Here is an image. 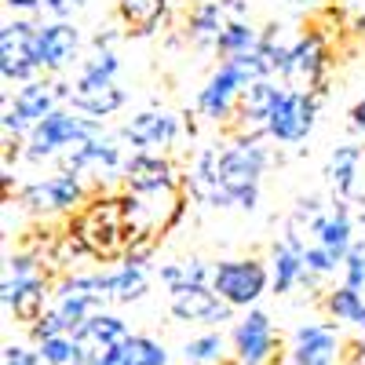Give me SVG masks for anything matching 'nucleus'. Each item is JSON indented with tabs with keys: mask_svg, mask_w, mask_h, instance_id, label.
I'll return each instance as SVG.
<instances>
[{
	"mask_svg": "<svg viewBox=\"0 0 365 365\" xmlns=\"http://www.w3.org/2000/svg\"><path fill=\"white\" fill-rule=\"evenodd\" d=\"M270 270L259 259H223L212 267V289H216L230 307H252L267 292Z\"/></svg>",
	"mask_w": 365,
	"mask_h": 365,
	"instance_id": "7",
	"label": "nucleus"
},
{
	"mask_svg": "<svg viewBox=\"0 0 365 365\" xmlns=\"http://www.w3.org/2000/svg\"><path fill=\"white\" fill-rule=\"evenodd\" d=\"M77 344H81V354H84V365H96L106 351H113L120 340H128L132 332H128V325L120 322L117 314H110V311H99V314H91L77 332Z\"/></svg>",
	"mask_w": 365,
	"mask_h": 365,
	"instance_id": "17",
	"label": "nucleus"
},
{
	"mask_svg": "<svg viewBox=\"0 0 365 365\" xmlns=\"http://www.w3.org/2000/svg\"><path fill=\"white\" fill-rule=\"evenodd\" d=\"M96 365H168V351L150 336H128L106 351Z\"/></svg>",
	"mask_w": 365,
	"mask_h": 365,
	"instance_id": "23",
	"label": "nucleus"
},
{
	"mask_svg": "<svg viewBox=\"0 0 365 365\" xmlns=\"http://www.w3.org/2000/svg\"><path fill=\"white\" fill-rule=\"evenodd\" d=\"M103 135V120L99 117H77V110H63L58 106L55 113H48L41 125L29 132V146H26V158L29 161H44L51 154H63V150L88 143V139H99Z\"/></svg>",
	"mask_w": 365,
	"mask_h": 365,
	"instance_id": "3",
	"label": "nucleus"
},
{
	"mask_svg": "<svg viewBox=\"0 0 365 365\" xmlns=\"http://www.w3.org/2000/svg\"><path fill=\"white\" fill-rule=\"evenodd\" d=\"M344 285L365 289V241H354L347 259H344Z\"/></svg>",
	"mask_w": 365,
	"mask_h": 365,
	"instance_id": "33",
	"label": "nucleus"
},
{
	"mask_svg": "<svg viewBox=\"0 0 365 365\" xmlns=\"http://www.w3.org/2000/svg\"><path fill=\"white\" fill-rule=\"evenodd\" d=\"M175 135H179V120L168 110H143L120 128V139L139 146V154H154V150L172 146Z\"/></svg>",
	"mask_w": 365,
	"mask_h": 365,
	"instance_id": "16",
	"label": "nucleus"
},
{
	"mask_svg": "<svg viewBox=\"0 0 365 365\" xmlns=\"http://www.w3.org/2000/svg\"><path fill=\"white\" fill-rule=\"evenodd\" d=\"M234 358L237 365H270L274 351H278V340H274V325L267 318V311H249L234 329Z\"/></svg>",
	"mask_w": 365,
	"mask_h": 365,
	"instance_id": "11",
	"label": "nucleus"
},
{
	"mask_svg": "<svg viewBox=\"0 0 365 365\" xmlns=\"http://www.w3.org/2000/svg\"><path fill=\"white\" fill-rule=\"evenodd\" d=\"M325 311L336 318V322H347V325H354V329L365 332V296H361V289H351V285L329 289Z\"/></svg>",
	"mask_w": 365,
	"mask_h": 365,
	"instance_id": "26",
	"label": "nucleus"
},
{
	"mask_svg": "<svg viewBox=\"0 0 365 365\" xmlns=\"http://www.w3.org/2000/svg\"><path fill=\"white\" fill-rule=\"evenodd\" d=\"M285 96V84H274L270 77H259L252 84H245L237 99V117H241V128H256L259 135H267V117L270 110L278 106V99Z\"/></svg>",
	"mask_w": 365,
	"mask_h": 365,
	"instance_id": "19",
	"label": "nucleus"
},
{
	"mask_svg": "<svg viewBox=\"0 0 365 365\" xmlns=\"http://www.w3.org/2000/svg\"><path fill=\"white\" fill-rule=\"evenodd\" d=\"M37 354H41L44 365H84V354H81V344H77L73 332L41 340V344H37Z\"/></svg>",
	"mask_w": 365,
	"mask_h": 365,
	"instance_id": "29",
	"label": "nucleus"
},
{
	"mask_svg": "<svg viewBox=\"0 0 365 365\" xmlns=\"http://www.w3.org/2000/svg\"><path fill=\"white\" fill-rule=\"evenodd\" d=\"M44 299H48V278L41 263L29 256V252H15L8 256V274H4V307L26 322L34 325L41 314H44Z\"/></svg>",
	"mask_w": 365,
	"mask_h": 365,
	"instance_id": "5",
	"label": "nucleus"
},
{
	"mask_svg": "<svg viewBox=\"0 0 365 365\" xmlns=\"http://www.w3.org/2000/svg\"><path fill=\"white\" fill-rule=\"evenodd\" d=\"M351 128H354V132H365V99H358V103L351 106Z\"/></svg>",
	"mask_w": 365,
	"mask_h": 365,
	"instance_id": "37",
	"label": "nucleus"
},
{
	"mask_svg": "<svg viewBox=\"0 0 365 365\" xmlns=\"http://www.w3.org/2000/svg\"><path fill=\"white\" fill-rule=\"evenodd\" d=\"M223 29H227V4H223V0H220V4H216V0H208V4H201L190 15V37L201 48H216Z\"/></svg>",
	"mask_w": 365,
	"mask_h": 365,
	"instance_id": "25",
	"label": "nucleus"
},
{
	"mask_svg": "<svg viewBox=\"0 0 365 365\" xmlns=\"http://www.w3.org/2000/svg\"><path fill=\"white\" fill-rule=\"evenodd\" d=\"M70 106L84 117H110L125 106V88L106 77H91V73H77V81L70 84Z\"/></svg>",
	"mask_w": 365,
	"mask_h": 365,
	"instance_id": "14",
	"label": "nucleus"
},
{
	"mask_svg": "<svg viewBox=\"0 0 365 365\" xmlns=\"http://www.w3.org/2000/svg\"><path fill=\"white\" fill-rule=\"evenodd\" d=\"M37 44H41V26H34L29 19L4 22V34H0V73H4V81L29 84L44 73Z\"/></svg>",
	"mask_w": 365,
	"mask_h": 365,
	"instance_id": "6",
	"label": "nucleus"
},
{
	"mask_svg": "<svg viewBox=\"0 0 365 365\" xmlns=\"http://www.w3.org/2000/svg\"><path fill=\"white\" fill-rule=\"evenodd\" d=\"M128 194L150 197V194H175V168L161 154H132L120 168Z\"/></svg>",
	"mask_w": 365,
	"mask_h": 365,
	"instance_id": "13",
	"label": "nucleus"
},
{
	"mask_svg": "<svg viewBox=\"0 0 365 365\" xmlns=\"http://www.w3.org/2000/svg\"><path fill=\"white\" fill-rule=\"evenodd\" d=\"M58 103H70V84L63 81H48V77H37L15 91V99L8 103L4 110V135L19 139V135H29L48 113L58 110Z\"/></svg>",
	"mask_w": 365,
	"mask_h": 365,
	"instance_id": "4",
	"label": "nucleus"
},
{
	"mask_svg": "<svg viewBox=\"0 0 365 365\" xmlns=\"http://www.w3.org/2000/svg\"><path fill=\"white\" fill-rule=\"evenodd\" d=\"M19 205L34 216H51V212H73L84 205V182L77 172H55L48 179H37L19 194Z\"/></svg>",
	"mask_w": 365,
	"mask_h": 365,
	"instance_id": "8",
	"label": "nucleus"
},
{
	"mask_svg": "<svg viewBox=\"0 0 365 365\" xmlns=\"http://www.w3.org/2000/svg\"><path fill=\"white\" fill-rule=\"evenodd\" d=\"M227 351V340H223V332H205V336H194L187 347H182V358H187L190 365H212V361H220Z\"/></svg>",
	"mask_w": 365,
	"mask_h": 365,
	"instance_id": "31",
	"label": "nucleus"
},
{
	"mask_svg": "<svg viewBox=\"0 0 365 365\" xmlns=\"http://www.w3.org/2000/svg\"><path fill=\"white\" fill-rule=\"evenodd\" d=\"M70 234L96 259H125L139 237H146V227L139 223V201L132 197H91L81 205V212L70 223Z\"/></svg>",
	"mask_w": 365,
	"mask_h": 365,
	"instance_id": "1",
	"label": "nucleus"
},
{
	"mask_svg": "<svg viewBox=\"0 0 365 365\" xmlns=\"http://www.w3.org/2000/svg\"><path fill=\"white\" fill-rule=\"evenodd\" d=\"M73 0H44V11H51L55 19H70L73 15Z\"/></svg>",
	"mask_w": 365,
	"mask_h": 365,
	"instance_id": "35",
	"label": "nucleus"
},
{
	"mask_svg": "<svg viewBox=\"0 0 365 365\" xmlns=\"http://www.w3.org/2000/svg\"><path fill=\"white\" fill-rule=\"evenodd\" d=\"M329 66V55H325V41L318 34H303L292 51H289V66H285V88L292 91H311L314 96V88L322 84V73Z\"/></svg>",
	"mask_w": 365,
	"mask_h": 365,
	"instance_id": "12",
	"label": "nucleus"
},
{
	"mask_svg": "<svg viewBox=\"0 0 365 365\" xmlns=\"http://www.w3.org/2000/svg\"><path fill=\"white\" fill-rule=\"evenodd\" d=\"M41 66L44 73H63L81 58V29L70 19H55L48 26H41Z\"/></svg>",
	"mask_w": 365,
	"mask_h": 365,
	"instance_id": "15",
	"label": "nucleus"
},
{
	"mask_svg": "<svg viewBox=\"0 0 365 365\" xmlns=\"http://www.w3.org/2000/svg\"><path fill=\"white\" fill-rule=\"evenodd\" d=\"M314 241L318 245H325L332 256H336L340 263L347 259L351 245H354V227H351V212L344 205L336 208H329V212H318V220H314Z\"/></svg>",
	"mask_w": 365,
	"mask_h": 365,
	"instance_id": "21",
	"label": "nucleus"
},
{
	"mask_svg": "<svg viewBox=\"0 0 365 365\" xmlns=\"http://www.w3.org/2000/svg\"><path fill=\"white\" fill-rule=\"evenodd\" d=\"M314 117H318V96L285 88V96L267 117V135L278 143H303L314 128Z\"/></svg>",
	"mask_w": 365,
	"mask_h": 365,
	"instance_id": "9",
	"label": "nucleus"
},
{
	"mask_svg": "<svg viewBox=\"0 0 365 365\" xmlns=\"http://www.w3.org/2000/svg\"><path fill=\"white\" fill-rule=\"evenodd\" d=\"M303 263H307V278H325V274H332L336 267H344V263L332 256L325 245H318V241L303 249Z\"/></svg>",
	"mask_w": 365,
	"mask_h": 365,
	"instance_id": "32",
	"label": "nucleus"
},
{
	"mask_svg": "<svg viewBox=\"0 0 365 365\" xmlns=\"http://www.w3.org/2000/svg\"><path fill=\"white\" fill-rule=\"evenodd\" d=\"M340 358V336L332 325L307 322L292 336V365H336Z\"/></svg>",
	"mask_w": 365,
	"mask_h": 365,
	"instance_id": "18",
	"label": "nucleus"
},
{
	"mask_svg": "<svg viewBox=\"0 0 365 365\" xmlns=\"http://www.w3.org/2000/svg\"><path fill=\"white\" fill-rule=\"evenodd\" d=\"M117 15L135 34H154L158 22L165 19V0H117Z\"/></svg>",
	"mask_w": 365,
	"mask_h": 365,
	"instance_id": "27",
	"label": "nucleus"
},
{
	"mask_svg": "<svg viewBox=\"0 0 365 365\" xmlns=\"http://www.w3.org/2000/svg\"><path fill=\"white\" fill-rule=\"evenodd\" d=\"M259 34L249 26V22H241V19H234V22H227V29L220 34V44H216V51L223 55V58H245V55H252L256 48H259Z\"/></svg>",
	"mask_w": 365,
	"mask_h": 365,
	"instance_id": "28",
	"label": "nucleus"
},
{
	"mask_svg": "<svg viewBox=\"0 0 365 365\" xmlns=\"http://www.w3.org/2000/svg\"><path fill=\"white\" fill-rule=\"evenodd\" d=\"M361 161H365V150L354 146V143H344L329 154V165H325V179L329 187L336 190L340 197H351L354 187H358V172H361Z\"/></svg>",
	"mask_w": 365,
	"mask_h": 365,
	"instance_id": "22",
	"label": "nucleus"
},
{
	"mask_svg": "<svg viewBox=\"0 0 365 365\" xmlns=\"http://www.w3.org/2000/svg\"><path fill=\"white\" fill-rule=\"evenodd\" d=\"M168 307L179 322H197V325H223L230 318V303L212 289V285H182L168 292Z\"/></svg>",
	"mask_w": 365,
	"mask_h": 365,
	"instance_id": "10",
	"label": "nucleus"
},
{
	"mask_svg": "<svg viewBox=\"0 0 365 365\" xmlns=\"http://www.w3.org/2000/svg\"><path fill=\"white\" fill-rule=\"evenodd\" d=\"M0 365H44L37 351H29L26 344H8L4 347V361Z\"/></svg>",
	"mask_w": 365,
	"mask_h": 365,
	"instance_id": "34",
	"label": "nucleus"
},
{
	"mask_svg": "<svg viewBox=\"0 0 365 365\" xmlns=\"http://www.w3.org/2000/svg\"><path fill=\"white\" fill-rule=\"evenodd\" d=\"M73 4H77V8H81V4H84V0H73Z\"/></svg>",
	"mask_w": 365,
	"mask_h": 365,
	"instance_id": "38",
	"label": "nucleus"
},
{
	"mask_svg": "<svg viewBox=\"0 0 365 365\" xmlns=\"http://www.w3.org/2000/svg\"><path fill=\"white\" fill-rule=\"evenodd\" d=\"M4 4H8L11 11H22V15H29V11H41V8H44V0H4Z\"/></svg>",
	"mask_w": 365,
	"mask_h": 365,
	"instance_id": "36",
	"label": "nucleus"
},
{
	"mask_svg": "<svg viewBox=\"0 0 365 365\" xmlns=\"http://www.w3.org/2000/svg\"><path fill=\"white\" fill-rule=\"evenodd\" d=\"M161 282L168 285V292L182 289V285H212V270L201 259H182V263L161 267Z\"/></svg>",
	"mask_w": 365,
	"mask_h": 365,
	"instance_id": "30",
	"label": "nucleus"
},
{
	"mask_svg": "<svg viewBox=\"0 0 365 365\" xmlns=\"http://www.w3.org/2000/svg\"><path fill=\"white\" fill-rule=\"evenodd\" d=\"M267 146L259 135H237V143L216 150V208H245L259 201V179L267 172Z\"/></svg>",
	"mask_w": 365,
	"mask_h": 365,
	"instance_id": "2",
	"label": "nucleus"
},
{
	"mask_svg": "<svg viewBox=\"0 0 365 365\" xmlns=\"http://www.w3.org/2000/svg\"><path fill=\"white\" fill-rule=\"evenodd\" d=\"M146 292V267L120 263L113 270H103V296L113 303H132Z\"/></svg>",
	"mask_w": 365,
	"mask_h": 365,
	"instance_id": "24",
	"label": "nucleus"
},
{
	"mask_svg": "<svg viewBox=\"0 0 365 365\" xmlns=\"http://www.w3.org/2000/svg\"><path fill=\"white\" fill-rule=\"evenodd\" d=\"M299 282H307V263H303V249L296 241H278V245L270 249V289L285 296L292 292Z\"/></svg>",
	"mask_w": 365,
	"mask_h": 365,
	"instance_id": "20",
	"label": "nucleus"
}]
</instances>
